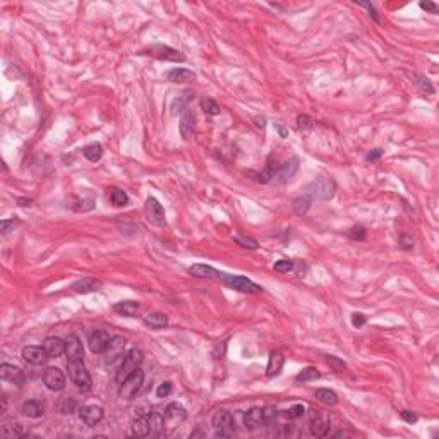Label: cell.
Instances as JSON below:
<instances>
[{"mask_svg": "<svg viewBox=\"0 0 439 439\" xmlns=\"http://www.w3.org/2000/svg\"><path fill=\"white\" fill-rule=\"evenodd\" d=\"M65 355L67 361H84V348L76 334H69L65 340Z\"/></svg>", "mask_w": 439, "mask_h": 439, "instance_id": "obj_17", "label": "cell"}, {"mask_svg": "<svg viewBox=\"0 0 439 439\" xmlns=\"http://www.w3.org/2000/svg\"><path fill=\"white\" fill-rule=\"evenodd\" d=\"M401 419H403L405 422H408V424H415L417 422V415L410 410H403L401 412Z\"/></svg>", "mask_w": 439, "mask_h": 439, "instance_id": "obj_53", "label": "cell"}, {"mask_svg": "<svg viewBox=\"0 0 439 439\" xmlns=\"http://www.w3.org/2000/svg\"><path fill=\"white\" fill-rule=\"evenodd\" d=\"M143 323L151 329H163L168 324V317L161 312H149L143 317Z\"/></svg>", "mask_w": 439, "mask_h": 439, "instance_id": "obj_27", "label": "cell"}, {"mask_svg": "<svg viewBox=\"0 0 439 439\" xmlns=\"http://www.w3.org/2000/svg\"><path fill=\"white\" fill-rule=\"evenodd\" d=\"M189 273L196 278H221V273L223 271H218L211 266L206 265H194L189 268Z\"/></svg>", "mask_w": 439, "mask_h": 439, "instance_id": "obj_24", "label": "cell"}, {"mask_svg": "<svg viewBox=\"0 0 439 439\" xmlns=\"http://www.w3.org/2000/svg\"><path fill=\"white\" fill-rule=\"evenodd\" d=\"M336 192V184H334L333 179H326V177H319L316 181H312L307 186L306 194L311 198L312 201H329Z\"/></svg>", "mask_w": 439, "mask_h": 439, "instance_id": "obj_2", "label": "cell"}, {"mask_svg": "<svg viewBox=\"0 0 439 439\" xmlns=\"http://www.w3.org/2000/svg\"><path fill=\"white\" fill-rule=\"evenodd\" d=\"M131 432H132V436H137V437H146V436H148V434L151 432L149 417L148 415L137 417V419L134 420L132 425H131Z\"/></svg>", "mask_w": 439, "mask_h": 439, "instance_id": "obj_26", "label": "cell"}, {"mask_svg": "<svg viewBox=\"0 0 439 439\" xmlns=\"http://www.w3.org/2000/svg\"><path fill=\"white\" fill-rule=\"evenodd\" d=\"M256 125H257V127H261V129H265V125H266L265 117H256Z\"/></svg>", "mask_w": 439, "mask_h": 439, "instance_id": "obj_57", "label": "cell"}, {"mask_svg": "<svg viewBox=\"0 0 439 439\" xmlns=\"http://www.w3.org/2000/svg\"><path fill=\"white\" fill-rule=\"evenodd\" d=\"M271 179H275V172H273V165H271V158H270L266 163V166H265V170L257 175V181L262 182V184H268Z\"/></svg>", "mask_w": 439, "mask_h": 439, "instance_id": "obj_40", "label": "cell"}, {"mask_svg": "<svg viewBox=\"0 0 439 439\" xmlns=\"http://www.w3.org/2000/svg\"><path fill=\"white\" fill-rule=\"evenodd\" d=\"M297 170H299V158H292V160H288L287 163H283L282 165V168H280V172H278V179L282 182L290 181V179L297 173Z\"/></svg>", "mask_w": 439, "mask_h": 439, "instance_id": "obj_29", "label": "cell"}, {"mask_svg": "<svg viewBox=\"0 0 439 439\" xmlns=\"http://www.w3.org/2000/svg\"><path fill=\"white\" fill-rule=\"evenodd\" d=\"M223 283L232 290L237 292H244V294H259L262 292V288L256 285L254 282H250L249 278L245 277H239V275H228V273H221V278Z\"/></svg>", "mask_w": 439, "mask_h": 439, "instance_id": "obj_6", "label": "cell"}, {"mask_svg": "<svg viewBox=\"0 0 439 439\" xmlns=\"http://www.w3.org/2000/svg\"><path fill=\"white\" fill-rule=\"evenodd\" d=\"M170 393H172V383H170V381H165V383H161L160 386H158V390H156V396H158V398H165V396H168Z\"/></svg>", "mask_w": 439, "mask_h": 439, "instance_id": "obj_47", "label": "cell"}, {"mask_svg": "<svg viewBox=\"0 0 439 439\" xmlns=\"http://www.w3.org/2000/svg\"><path fill=\"white\" fill-rule=\"evenodd\" d=\"M18 225H19L18 218L2 220V223H0V233H2V235H7V233H11V230H14Z\"/></svg>", "mask_w": 439, "mask_h": 439, "instance_id": "obj_42", "label": "cell"}, {"mask_svg": "<svg viewBox=\"0 0 439 439\" xmlns=\"http://www.w3.org/2000/svg\"><path fill=\"white\" fill-rule=\"evenodd\" d=\"M233 240H235L239 245H242V247H247V249H257V242L254 240V239H250V237L235 235V237H233Z\"/></svg>", "mask_w": 439, "mask_h": 439, "instance_id": "obj_44", "label": "cell"}, {"mask_svg": "<svg viewBox=\"0 0 439 439\" xmlns=\"http://www.w3.org/2000/svg\"><path fill=\"white\" fill-rule=\"evenodd\" d=\"M103 283L100 280L95 278H82L77 280L76 283H72V290L77 292V294H91V292H98L102 290Z\"/></svg>", "mask_w": 439, "mask_h": 439, "instance_id": "obj_19", "label": "cell"}, {"mask_svg": "<svg viewBox=\"0 0 439 439\" xmlns=\"http://www.w3.org/2000/svg\"><path fill=\"white\" fill-rule=\"evenodd\" d=\"M196 76L194 72L189 69H172L168 74H166V79L170 82H175V84H184V82H189L192 81Z\"/></svg>", "mask_w": 439, "mask_h": 439, "instance_id": "obj_28", "label": "cell"}, {"mask_svg": "<svg viewBox=\"0 0 439 439\" xmlns=\"http://www.w3.org/2000/svg\"><path fill=\"white\" fill-rule=\"evenodd\" d=\"M194 132V117L191 112H184V117L181 120V134L184 139H189Z\"/></svg>", "mask_w": 439, "mask_h": 439, "instance_id": "obj_33", "label": "cell"}, {"mask_svg": "<svg viewBox=\"0 0 439 439\" xmlns=\"http://www.w3.org/2000/svg\"><path fill=\"white\" fill-rule=\"evenodd\" d=\"M43 412H45V407L38 400H28L21 405V413H23L24 417H29V419H38V417L43 415Z\"/></svg>", "mask_w": 439, "mask_h": 439, "instance_id": "obj_22", "label": "cell"}, {"mask_svg": "<svg viewBox=\"0 0 439 439\" xmlns=\"http://www.w3.org/2000/svg\"><path fill=\"white\" fill-rule=\"evenodd\" d=\"M82 154H84L86 160H90V161L96 163V161L102 160V156H103V146L100 144V143L87 144L86 148L82 149Z\"/></svg>", "mask_w": 439, "mask_h": 439, "instance_id": "obj_31", "label": "cell"}, {"mask_svg": "<svg viewBox=\"0 0 439 439\" xmlns=\"http://www.w3.org/2000/svg\"><path fill=\"white\" fill-rule=\"evenodd\" d=\"M112 336L103 329H95L93 333L90 334V340H87V345H90V350L93 354L103 355L107 350L108 343H110Z\"/></svg>", "mask_w": 439, "mask_h": 439, "instance_id": "obj_15", "label": "cell"}, {"mask_svg": "<svg viewBox=\"0 0 439 439\" xmlns=\"http://www.w3.org/2000/svg\"><path fill=\"white\" fill-rule=\"evenodd\" d=\"M45 352L48 354V357H60L62 354H65V340L58 336H48L43 340V345Z\"/></svg>", "mask_w": 439, "mask_h": 439, "instance_id": "obj_18", "label": "cell"}, {"mask_svg": "<svg viewBox=\"0 0 439 439\" xmlns=\"http://www.w3.org/2000/svg\"><path fill=\"white\" fill-rule=\"evenodd\" d=\"M316 398L321 401V403L328 405V407H334L338 403V395L333 390H328V388H319L316 390Z\"/></svg>", "mask_w": 439, "mask_h": 439, "instance_id": "obj_30", "label": "cell"}, {"mask_svg": "<svg viewBox=\"0 0 439 439\" xmlns=\"http://www.w3.org/2000/svg\"><path fill=\"white\" fill-rule=\"evenodd\" d=\"M244 425L249 430H256L261 427V425H265V420H262V408L259 407L249 408L244 415Z\"/></svg>", "mask_w": 439, "mask_h": 439, "instance_id": "obj_20", "label": "cell"}, {"mask_svg": "<svg viewBox=\"0 0 439 439\" xmlns=\"http://www.w3.org/2000/svg\"><path fill=\"white\" fill-rule=\"evenodd\" d=\"M297 124H299L300 129H309V127H311V124H312V120L309 119L307 115H299V117H297Z\"/></svg>", "mask_w": 439, "mask_h": 439, "instance_id": "obj_50", "label": "cell"}, {"mask_svg": "<svg viewBox=\"0 0 439 439\" xmlns=\"http://www.w3.org/2000/svg\"><path fill=\"white\" fill-rule=\"evenodd\" d=\"M177 107H179V112H184V110H186V108H184V107H186V102H184L182 98H177L173 102V105H172V110L175 112V110H177Z\"/></svg>", "mask_w": 439, "mask_h": 439, "instance_id": "obj_56", "label": "cell"}, {"mask_svg": "<svg viewBox=\"0 0 439 439\" xmlns=\"http://www.w3.org/2000/svg\"><path fill=\"white\" fill-rule=\"evenodd\" d=\"M201 108H203L208 115H218L220 114L218 103L213 102V100H210V98H206V100H203V102H201Z\"/></svg>", "mask_w": 439, "mask_h": 439, "instance_id": "obj_39", "label": "cell"}, {"mask_svg": "<svg viewBox=\"0 0 439 439\" xmlns=\"http://www.w3.org/2000/svg\"><path fill=\"white\" fill-rule=\"evenodd\" d=\"M381 156H383V149L376 148V149H373V151H371V153H367L366 160H367V161H378Z\"/></svg>", "mask_w": 439, "mask_h": 439, "instance_id": "obj_52", "label": "cell"}, {"mask_svg": "<svg viewBox=\"0 0 439 439\" xmlns=\"http://www.w3.org/2000/svg\"><path fill=\"white\" fill-rule=\"evenodd\" d=\"M143 53H148L149 57H154V58H160V60H172V62H177V60H184V55L179 50H173L170 47H165V45H151L146 50H143Z\"/></svg>", "mask_w": 439, "mask_h": 439, "instance_id": "obj_12", "label": "cell"}, {"mask_svg": "<svg viewBox=\"0 0 439 439\" xmlns=\"http://www.w3.org/2000/svg\"><path fill=\"white\" fill-rule=\"evenodd\" d=\"M139 309L141 304L134 302V300H122V302H117L114 306V311L122 317H134L139 312Z\"/></svg>", "mask_w": 439, "mask_h": 439, "instance_id": "obj_23", "label": "cell"}, {"mask_svg": "<svg viewBox=\"0 0 439 439\" xmlns=\"http://www.w3.org/2000/svg\"><path fill=\"white\" fill-rule=\"evenodd\" d=\"M311 204H312V199L309 198L307 194H304V196H299V198L294 199V203H292V208H294L295 215L302 216V215H306V213L309 211Z\"/></svg>", "mask_w": 439, "mask_h": 439, "instance_id": "obj_32", "label": "cell"}, {"mask_svg": "<svg viewBox=\"0 0 439 439\" xmlns=\"http://www.w3.org/2000/svg\"><path fill=\"white\" fill-rule=\"evenodd\" d=\"M213 429L218 437H232L235 434V420L227 410H218L213 415Z\"/></svg>", "mask_w": 439, "mask_h": 439, "instance_id": "obj_5", "label": "cell"}, {"mask_svg": "<svg viewBox=\"0 0 439 439\" xmlns=\"http://www.w3.org/2000/svg\"><path fill=\"white\" fill-rule=\"evenodd\" d=\"M348 237L352 240H364V239H366V228H364V227H352L348 230Z\"/></svg>", "mask_w": 439, "mask_h": 439, "instance_id": "obj_46", "label": "cell"}, {"mask_svg": "<svg viewBox=\"0 0 439 439\" xmlns=\"http://www.w3.org/2000/svg\"><path fill=\"white\" fill-rule=\"evenodd\" d=\"M0 434H2L4 437H7V439H14V437L23 436L24 429H23V425H21L19 422L6 420V422H2V425H0Z\"/></svg>", "mask_w": 439, "mask_h": 439, "instance_id": "obj_25", "label": "cell"}, {"mask_svg": "<svg viewBox=\"0 0 439 439\" xmlns=\"http://www.w3.org/2000/svg\"><path fill=\"white\" fill-rule=\"evenodd\" d=\"M43 383L50 391H62L65 388V374L58 367H47L43 373Z\"/></svg>", "mask_w": 439, "mask_h": 439, "instance_id": "obj_13", "label": "cell"}, {"mask_svg": "<svg viewBox=\"0 0 439 439\" xmlns=\"http://www.w3.org/2000/svg\"><path fill=\"white\" fill-rule=\"evenodd\" d=\"M278 419V410L273 405H268L262 408V420H265V427H275Z\"/></svg>", "mask_w": 439, "mask_h": 439, "instance_id": "obj_34", "label": "cell"}, {"mask_svg": "<svg viewBox=\"0 0 439 439\" xmlns=\"http://www.w3.org/2000/svg\"><path fill=\"white\" fill-rule=\"evenodd\" d=\"M110 203L114 204L115 208H122L129 203V196L125 194L122 189H112L110 192Z\"/></svg>", "mask_w": 439, "mask_h": 439, "instance_id": "obj_37", "label": "cell"}, {"mask_svg": "<svg viewBox=\"0 0 439 439\" xmlns=\"http://www.w3.org/2000/svg\"><path fill=\"white\" fill-rule=\"evenodd\" d=\"M273 268L277 273H288V271L294 270V262H292L290 259H280V261L275 262Z\"/></svg>", "mask_w": 439, "mask_h": 439, "instance_id": "obj_41", "label": "cell"}, {"mask_svg": "<svg viewBox=\"0 0 439 439\" xmlns=\"http://www.w3.org/2000/svg\"><path fill=\"white\" fill-rule=\"evenodd\" d=\"M319 378H321V374L316 367H306L302 373L297 376L295 381L297 383H309V381H316V379H319Z\"/></svg>", "mask_w": 439, "mask_h": 439, "instance_id": "obj_36", "label": "cell"}, {"mask_svg": "<svg viewBox=\"0 0 439 439\" xmlns=\"http://www.w3.org/2000/svg\"><path fill=\"white\" fill-rule=\"evenodd\" d=\"M103 415H105V412H103V407H100V405H82L79 408V419L87 427L98 425L103 420Z\"/></svg>", "mask_w": 439, "mask_h": 439, "instance_id": "obj_10", "label": "cell"}, {"mask_svg": "<svg viewBox=\"0 0 439 439\" xmlns=\"http://www.w3.org/2000/svg\"><path fill=\"white\" fill-rule=\"evenodd\" d=\"M21 357L26 364H31V366H41L48 361V354L45 352L43 346H36V345H28L21 350Z\"/></svg>", "mask_w": 439, "mask_h": 439, "instance_id": "obj_14", "label": "cell"}, {"mask_svg": "<svg viewBox=\"0 0 439 439\" xmlns=\"http://www.w3.org/2000/svg\"><path fill=\"white\" fill-rule=\"evenodd\" d=\"M401 245H403V249H412L413 247L412 235H408V233H403V235H401Z\"/></svg>", "mask_w": 439, "mask_h": 439, "instance_id": "obj_54", "label": "cell"}, {"mask_svg": "<svg viewBox=\"0 0 439 439\" xmlns=\"http://www.w3.org/2000/svg\"><path fill=\"white\" fill-rule=\"evenodd\" d=\"M143 361H144V355H143V352H141L139 348L129 350V352L124 355L122 364H120L119 371H117L115 381L119 383V384H122L125 379H127L129 376L134 373V371L139 369L141 364H143Z\"/></svg>", "mask_w": 439, "mask_h": 439, "instance_id": "obj_1", "label": "cell"}, {"mask_svg": "<svg viewBox=\"0 0 439 439\" xmlns=\"http://www.w3.org/2000/svg\"><path fill=\"white\" fill-rule=\"evenodd\" d=\"M359 6H361V7H364V9H367V11H369V16H371V18H373L374 21H378V23H379V21H381V19H379V16H378V12H376V9H374L373 6H371V4H366V2H359Z\"/></svg>", "mask_w": 439, "mask_h": 439, "instance_id": "obj_51", "label": "cell"}, {"mask_svg": "<svg viewBox=\"0 0 439 439\" xmlns=\"http://www.w3.org/2000/svg\"><path fill=\"white\" fill-rule=\"evenodd\" d=\"M143 381H144V373L141 369H136L122 384H119V386H120L119 388V396L122 400H127V401L132 400L134 396L139 393L141 386H143Z\"/></svg>", "mask_w": 439, "mask_h": 439, "instance_id": "obj_7", "label": "cell"}, {"mask_svg": "<svg viewBox=\"0 0 439 439\" xmlns=\"http://www.w3.org/2000/svg\"><path fill=\"white\" fill-rule=\"evenodd\" d=\"M67 371H69V378L81 391H90L93 386L91 376L87 373L84 361H67Z\"/></svg>", "mask_w": 439, "mask_h": 439, "instance_id": "obj_3", "label": "cell"}, {"mask_svg": "<svg viewBox=\"0 0 439 439\" xmlns=\"http://www.w3.org/2000/svg\"><path fill=\"white\" fill-rule=\"evenodd\" d=\"M419 6H420V9L430 12V14H437V11H439V7L434 2H420Z\"/></svg>", "mask_w": 439, "mask_h": 439, "instance_id": "obj_49", "label": "cell"}, {"mask_svg": "<svg viewBox=\"0 0 439 439\" xmlns=\"http://www.w3.org/2000/svg\"><path fill=\"white\" fill-rule=\"evenodd\" d=\"M29 203H31L29 199H19V204H29Z\"/></svg>", "mask_w": 439, "mask_h": 439, "instance_id": "obj_59", "label": "cell"}, {"mask_svg": "<svg viewBox=\"0 0 439 439\" xmlns=\"http://www.w3.org/2000/svg\"><path fill=\"white\" fill-rule=\"evenodd\" d=\"M352 324L355 328H361V326L366 324V316L361 314V312H355V314H352Z\"/></svg>", "mask_w": 439, "mask_h": 439, "instance_id": "obj_48", "label": "cell"}, {"mask_svg": "<svg viewBox=\"0 0 439 439\" xmlns=\"http://www.w3.org/2000/svg\"><path fill=\"white\" fill-rule=\"evenodd\" d=\"M0 378L11 384H16V386H23L24 381H26V376H24L23 371L19 367L12 366V364H2L0 366Z\"/></svg>", "mask_w": 439, "mask_h": 439, "instance_id": "obj_16", "label": "cell"}, {"mask_svg": "<svg viewBox=\"0 0 439 439\" xmlns=\"http://www.w3.org/2000/svg\"><path fill=\"white\" fill-rule=\"evenodd\" d=\"M148 417H149V425H151V432L160 434L161 430L165 429V419H163V415L158 412H149Z\"/></svg>", "mask_w": 439, "mask_h": 439, "instance_id": "obj_35", "label": "cell"}, {"mask_svg": "<svg viewBox=\"0 0 439 439\" xmlns=\"http://www.w3.org/2000/svg\"><path fill=\"white\" fill-rule=\"evenodd\" d=\"M144 216L146 220H148L149 225H153V227H165L166 220H165V210H163V206L160 204V201L154 199V198H148L144 203Z\"/></svg>", "mask_w": 439, "mask_h": 439, "instance_id": "obj_8", "label": "cell"}, {"mask_svg": "<svg viewBox=\"0 0 439 439\" xmlns=\"http://www.w3.org/2000/svg\"><path fill=\"white\" fill-rule=\"evenodd\" d=\"M186 417H187V412L181 403H170L168 407L165 408V413H163L165 427H168V429L179 427V425L186 420Z\"/></svg>", "mask_w": 439, "mask_h": 439, "instance_id": "obj_11", "label": "cell"}, {"mask_svg": "<svg viewBox=\"0 0 439 439\" xmlns=\"http://www.w3.org/2000/svg\"><path fill=\"white\" fill-rule=\"evenodd\" d=\"M419 86L422 87V90H425V91H427V93H434V87L430 86V81H429V79H425V77H420V79H419Z\"/></svg>", "mask_w": 439, "mask_h": 439, "instance_id": "obj_55", "label": "cell"}, {"mask_svg": "<svg viewBox=\"0 0 439 439\" xmlns=\"http://www.w3.org/2000/svg\"><path fill=\"white\" fill-rule=\"evenodd\" d=\"M324 359L334 371H341V369H345V367H346V364L343 361H340L338 357H334V355H324Z\"/></svg>", "mask_w": 439, "mask_h": 439, "instance_id": "obj_45", "label": "cell"}, {"mask_svg": "<svg viewBox=\"0 0 439 439\" xmlns=\"http://www.w3.org/2000/svg\"><path fill=\"white\" fill-rule=\"evenodd\" d=\"M304 412H306V408H304V405H294V407H290L288 410L283 413V415L287 417V419H299V417L304 415Z\"/></svg>", "mask_w": 439, "mask_h": 439, "instance_id": "obj_43", "label": "cell"}, {"mask_svg": "<svg viewBox=\"0 0 439 439\" xmlns=\"http://www.w3.org/2000/svg\"><path fill=\"white\" fill-rule=\"evenodd\" d=\"M329 425H331V419H329L328 412L321 410V408H311V413H309V430H311L312 436L324 437L329 430Z\"/></svg>", "mask_w": 439, "mask_h": 439, "instance_id": "obj_4", "label": "cell"}, {"mask_svg": "<svg viewBox=\"0 0 439 439\" xmlns=\"http://www.w3.org/2000/svg\"><path fill=\"white\" fill-rule=\"evenodd\" d=\"M278 131H280V134H282V137H287L288 136V131H287V129H283L282 125H278Z\"/></svg>", "mask_w": 439, "mask_h": 439, "instance_id": "obj_58", "label": "cell"}, {"mask_svg": "<svg viewBox=\"0 0 439 439\" xmlns=\"http://www.w3.org/2000/svg\"><path fill=\"white\" fill-rule=\"evenodd\" d=\"M285 364V357H283L282 352L275 350V352L270 354V361H268V367H266V376L268 378H275L282 373V367Z\"/></svg>", "mask_w": 439, "mask_h": 439, "instance_id": "obj_21", "label": "cell"}, {"mask_svg": "<svg viewBox=\"0 0 439 439\" xmlns=\"http://www.w3.org/2000/svg\"><path fill=\"white\" fill-rule=\"evenodd\" d=\"M77 408V403L74 398H69V396H64L60 401H58V410L62 413H74Z\"/></svg>", "mask_w": 439, "mask_h": 439, "instance_id": "obj_38", "label": "cell"}, {"mask_svg": "<svg viewBox=\"0 0 439 439\" xmlns=\"http://www.w3.org/2000/svg\"><path fill=\"white\" fill-rule=\"evenodd\" d=\"M125 345H127V341H125V338L122 336H114L110 340V343H108L107 350H105V366L107 367H112L115 366L119 361H122L124 355H125Z\"/></svg>", "mask_w": 439, "mask_h": 439, "instance_id": "obj_9", "label": "cell"}]
</instances>
